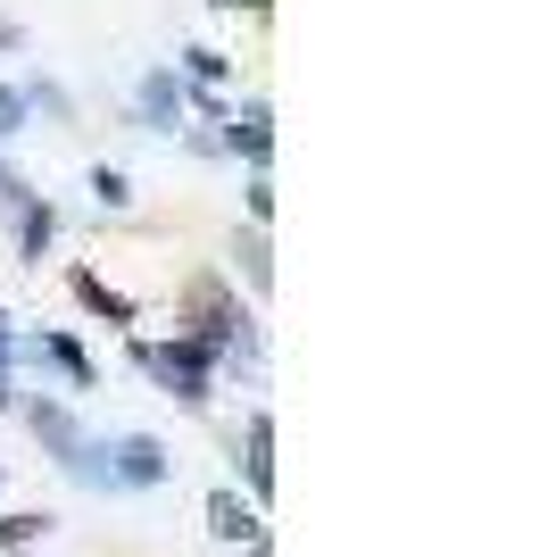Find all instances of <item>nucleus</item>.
I'll list each match as a JSON object with an SVG mask.
<instances>
[{"instance_id": "obj_1", "label": "nucleus", "mask_w": 548, "mask_h": 557, "mask_svg": "<svg viewBox=\"0 0 548 557\" xmlns=\"http://www.w3.org/2000/svg\"><path fill=\"white\" fill-rule=\"evenodd\" d=\"M208 524H216L225 541H250V533H258V524H250V508H241L233 491H216V499H208Z\"/></svg>"}, {"instance_id": "obj_2", "label": "nucleus", "mask_w": 548, "mask_h": 557, "mask_svg": "<svg viewBox=\"0 0 548 557\" xmlns=\"http://www.w3.org/2000/svg\"><path fill=\"white\" fill-rule=\"evenodd\" d=\"M116 458H125V483H159V442H125Z\"/></svg>"}, {"instance_id": "obj_3", "label": "nucleus", "mask_w": 548, "mask_h": 557, "mask_svg": "<svg viewBox=\"0 0 548 557\" xmlns=\"http://www.w3.org/2000/svg\"><path fill=\"white\" fill-rule=\"evenodd\" d=\"M34 533H42V516H0V549H25Z\"/></svg>"}]
</instances>
